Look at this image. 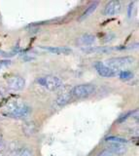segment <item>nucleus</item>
Returning a JSON list of instances; mask_svg holds the SVG:
<instances>
[{
  "label": "nucleus",
  "mask_w": 139,
  "mask_h": 156,
  "mask_svg": "<svg viewBox=\"0 0 139 156\" xmlns=\"http://www.w3.org/2000/svg\"><path fill=\"white\" fill-rule=\"evenodd\" d=\"M4 114L14 117V118H22L30 113V107L22 100L10 101L4 106Z\"/></svg>",
  "instance_id": "obj_1"
},
{
  "label": "nucleus",
  "mask_w": 139,
  "mask_h": 156,
  "mask_svg": "<svg viewBox=\"0 0 139 156\" xmlns=\"http://www.w3.org/2000/svg\"><path fill=\"white\" fill-rule=\"evenodd\" d=\"M37 82L39 83L41 86L46 88L49 91H56L59 90L62 86V82L59 77L54 75H46L39 77L37 79Z\"/></svg>",
  "instance_id": "obj_2"
},
{
  "label": "nucleus",
  "mask_w": 139,
  "mask_h": 156,
  "mask_svg": "<svg viewBox=\"0 0 139 156\" xmlns=\"http://www.w3.org/2000/svg\"><path fill=\"white\" fill-rule=\"evenodd\" d=\"M95 91V86L92 84H81L73 87L71 89L72 97L76 99H85L90 97Z\"/></svg>",
  "instance_id": "obj_3"
},
{
  "label": "nucleus",
  "mask_w": 139,
  "mask_h": 156,
  "mask_svg": "<svg viewBox=\"0 0 139 156\" xmlns=\"http://www.w3.org/2000/svg\"><path fill=\"white\" fill-rule=\"evenodd\" d=\"M133 62H134V58L131 57H118V58H109V60L106 61L105 65L113 68V69L119 70L122 67H126L133 65Z\"/></svg>",
  "instance_id": "obj_4"
},
{
  "label": "nucleus",
  "mask_w": 139,
  "mask_h": 156,
  "mask_svg": "<svg viewBox=\"0 0 139 156\" xmlns=\"http://www.w3.org/2000/svg\"><path fill=\"white\" fill-rule=\"evenodd\" d=\"M94 67H95V69H97L98 74L102 77H114L119 73V70L113 69V68L107 66L105 63H103L101 62H95Z\"/></svg>",
  "instance_id": "obj_5"
},
{
  "label": "nucleus",
  "mask_w": 139,
  "mask_h": 156,
  "mask_svg": "<svg viewBox=\"0 0 139 156\" xmlns=\"http://www.w3.org/2000/svg\"><path fill=\"white\" fill-rule=\"evenodd\" d=\"M7 85L13 91H21L25 86V81L22 76L12 75L7 79Z\"/></svg>",
  "instance_id": "obj_6"
},
{
  "label": "nucleus",
  "mask_w": 139,
  "mask_h": 156,
  "mask_svg": "<svg viewBox=\"0 0 139 156\" xmlns=\"http://www.w3.org/2000/svg\"><path fill=\"white\" fill-rule=\"evenodd\" d=\"M121 9H122L121 2L118 1V0H112V1H110L106 4L103 13L105 16H113V15L120 13Z\"/></svg>",
  "instance_id": "obj_7"
},
{
  "label": "nucleus",
  "mask_w": 139,
  "mask_h": 156,
  "mask_svg": "<svg viewBox=\"0 0 139 156\" xmlns=\"http://www.w3.org/2000/svg\"><path fill=\"white\" fill-rule=\"evenodd\" d=\"M72 99V94H71V89L69 88H65L60 94L59 95L56 99V104L59 105H64L71 101Z\"/></svg>",
  "instance_id": "obj_8"
},
{
  "label": "nucleus",
  "mask_w": 139,
  "mask_h": 156,
  "mask_svg": "<svg viewBox=\"0 0 139 156\" xmlns=\"http://www.w3.org/2000/svg\"><path fill=\"white\" fill-rule=\"evenodd\" d=\"M42 49L50 52L52 54H55V55H69V54L72 53V50L68 47H46V46H42Z\"/></svg>",
  "instance_id": "obj_9"
},
{
  "label": "nucleus",
  "mask_w": 139,
  "mask_h": 156,
  "mask_svg": "<svg viewBox=\"0 0 139 156\" xmlns=\"http://www.w3.org/2000/svg\"><path fill=\"white\" fill-rule=\"evenodd\" d=\"M107 149L111 151L115 155H123L126 153V151H127L126 145L122 144H117V143H109Z\"/></svg>",
  "instance_id": "obj_10"
},
{
  "label": "nucleus",
  "mask_w": 139,
  "mask_h": 156,
  "mask_svg": "<svg viewBox=\"0 0 139 156\" xmlns=\"http://www.w3.org/2000/svg\"><path fill=\"white\" fill-rule=\"evenodd\" d=\"M95 41V37L93 35L90 33H86V34H83V35H81L78 39H77V44L80 46H90L93 44Z\"/></svg>",
  "instance_id": "obj_11"
},
{
  "label": "nucleus",
  "mask_w": 139,
  "mask_h": 156,
  "mask_svg": "<svg viewBox=\"0 0 139 156\" xmlns=\"http://www.w3.org/2000/svg\"><path fill=\"white\" fill-rule=\"evenodd\" d=\"M12 156H33V151L29 147L18 146L12 149Z\"/></svg>",
  "instance_id": "obj_12"
},
{
  "label": "nucleus",
  "mask_w": 139,
  "mask_h": 156,
  "mask_svg": "<svg viewBox=\"0 0 139 156\" xmlns=\"http://www.w3.org/2000/svg\"><path fill=\"white\" fill-rule=\"evenodd\" d=\"M36 130H37V126L33 121H28L25 124V126H23V132H25V134L27 136L35 134Z\"/></svg>",
  "instance_id": "obj_13"
},
{
  "label": "nucleus",
  "mask_w": 139,
  "mask_h": 156,
  "mask_svg": "<svg viewBox=\"0 0 139 156\" xmlns=\"http://www.w3.org/2000/svg\"><path fill=\"white\" fill-rule=\"evenodd\" d=\"M97 6H98V2H93L92 4L90 5V6H88V8L85 10V12L83 13L82 16H81L80 21H83V20H85L86 18L90 17V15H92L95 11V10H97Z\"/></svg>",
  "instance_id": "obj_14"
},
{
  "label": "nucleus",
  "mask_w": 139,
  "mask_h": 156,
  "mask_svg": "<svg viewBox=\"0 0 139 156\" xmlns=\"http://www.w3.org/2000/svg\"><path fill=\"white\" fill-rule=\"evenodd\" d=\"M107 143H117V144H126L127 143V140L124 138H121V136H108L105 140Z\"/></svg>",
  "instance_id": "obj_15"
},
{
  "label": "nucleus",
  "mask_w": 139,
  "mask_h": 156,
  "mask_svg": "<svg viewBox=\"0 0 139 156\" xmlns=\"http://www.w3.org/2000/svg\"><path fill=\"white\" fill-rule=\"evenodd\" d=\"M119 77L121 78L122 80H129L131 79V78L133 77V73L131 71L129 70H123V71H120L119 72Z\"/></svg>",
  "instance_id": "obj_16"
},
{
  "label": "nucleus",
  "mask_w": 139,
  "mask_h": 156,
  "mask_svg": "<svg viewBox=\"0 0 139 156\" xmlns=\"http://www.w3.org/2000/svg\"><path fill=\"white\" fill-rule=\"evenodd\" d=\"M131 113H133V111H128V112H127L126 114H124V115H122L121 117H120V118L118 119V122H119V123H122V122H124V120H127L128 117L131 116Z\"/></svg>",
  "instance_id": "obj_17"
},
{
  "label": "nucleus",
  "mask_w": 139,
  "mask_h": 156,
  "mask_svg": "<svg viewBox=\"0 0 139 156\" xmlns=\"http://www.w3.org/2000/svg\"><path fill=\"white\" fill-rule=\"evenodd\" d=\"M97 156H115V154H113L111 151L108 149H103L97 154Z\"/></svg>",
  "instance_id": "obj_18"
},
{
  "label": "nucleus",
  "mask_w": 139,
  "mask_h": 156,
  "mask_svg": "<svg viewBox=\"0 0 139 156\" xmlns=\"http://www.w3.org/2000/svg\"><path fill=\"white\" fill-rule=\"evenodd\" d=\"M134 8V3L131 2V4L128 5V9H127V16L131 18V15H132V10Z\"/></svg>",
  "instance_id": "obj_19"
},
{
  "label": "nucleus",
  "mask_w": 139,
  "mask_h": 156,
  "mask_svg": "<svg viewBox=\"0 0 139 156\" xmlns=\"http://www.w3.org/2000/svg\"><path fill=\"white\" fill-rule=\"evenodd\" d=\"M10 65V61H0V68Z\"/></svg>",
  "instance_id": "obj_20"
},
{
  "label": "nucleus",
  "mask_w": 139,
  "mask_h": 156,
  "mask_svg": "<svg viewBox=\"0 0 139 156\" xmlns=\"http://www.w3.org/2000/svg\"><path fill=\"white\" fill-rule=\"evenodd\" d=\"M4 95H5V91H4V89H0V101H2L3 100V97Z\"/></svg>",
  "instance_id": "obj_21"
}]
</instances>
